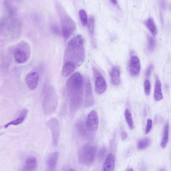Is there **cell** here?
<instances>
[{
  "label": "cell",
  "mask_w": 171,
  "mask_h": 171,
  "mask_svg": "<svg viewBox=\"0 0 171 171\" xmlns=\"http://www.w3.org/2000/svg\"><path fill=\"white\" fill-rule=\"evenodd\" d=\"M85 58L84 40L82 36L78 35L69 41L65 54V62H70L76 67L82 65Z\"/></svg>",
  "instance_id": "6da1fadb"
},
{
  "label": "cell",
  "mask_w": 171,
  "mask_h": 171,
  "mask_svg": "<svg viewBox=\"0 0 171 171\" xmlns=\"http://www.w3.org/2000/svg\"><path fill=\"white\" fill-rule=\"evenodd\" d=\"M84 78L80 73L77 72L70 77L66 83L70 101H79L84 100Z\"/></svg>",
  "instance_id": "7a4b0ae2"
},
{
  "label": "cell",
  "mask_w": 171,
  "mask_h": 171,
  "mask_svg": "<svg viewBox=\"0 0 171 171\" xmlns=\"http://www.w3.org/2000/svg\"><path fill=\"white\" fill-rule=\"evenodd\" d=\"M22 24L18 19L12 16L0 20V37L17 38L20 35Z\"/></svg>",
  "instance_id": "3957f363"
},
{
  "label": "cell",
  "mask_w": 171,
  "mask_h": 171,
  "mask_svg": "<svg viewBox=\"0 0 171 171\" xmlns=\"http://www.w3.org/2000/svg\"><path fill=\"white\" fill-rule=\"evenodd\" d=\"M58 106V98L53 86L46 85L43 90L42 108L45 114L50 115L56 111Z\"/></svg>",
  "instance_id": "277c9868"
},
{
  "label": "cell",
  "mask_w": 171,
  "mask_h": 171,
  "mask_svg": "<svg viewBox=\"0 0 171 171\" xmlns=\"http://www.w3.org/2000/svg\"><path fill=\"white\" fill-rule=\"evenodd\" d=\"M56 7L61 23L63 37L67 40L76 29V25L61 5L57 4Z\"/></svg>",
  "instance_id": "5b68a950"
},
{
  "label": "cell",
  "mask_w": 171,
  "mask_h": 171,
  "mask_svg": "<svg viewBox=\"0 0 171 171\" xmlns=\"http://www.w3.org/2000/svg\"><path fill=\"white\" fill-rule=\"evenodd\" d=\"M97 147L95 144L89 143L80 149L78 158L81 163L90 165L94 161L97 154Z\"/></svg>",
  "instance_id": "8992f818"
},
{
  "label": "cell",
  "mask_w": 171,
  "mask_h": 171,
  "mask_svg": "<svg viewBox=\"0 0 171 171\" xmlns=\"http://www.w3.org/2000/svg\"><path fill=\"white\" fill-rule=\"evenodd\" d=\"M15 60L19 64H24L29 60L31 50L29 45L25 42H21L16 46L14 50Z\"/></svg>",
  "instance_id": "52a82bcc"
},
{
  "label": "cell",
  "mask_w": 171,
  "mask_h": 171,
  "mask_svg": "<svg viewBox=\"0 0 171 171\" xmlns=\"http://www.w3.org/2000/svg\"><path fill=\"white\" fill-rule=\"evenodd\" d=\"M48 126L52 134V143L54 146L58 145L60 137V124L56 118H52L48 122Z\"/></svg>",
  "instance_id": "ba28073f"
},
{
  "label": "cell",
  "mask_w": 171,
  "mask_h": 171,
  "mask_svg": "<svg viewBox=\"0 0 171 171\" xmlns=\"http://www.w3.org/2000/svg\"><path fill=\"white\" fill-rule=\"evenodd\" d=\"M40 76L38 72H31L28 74L26 78V83L28 87L31 90H35L38 86Z\"/></svg>",
  "instance_id": "9c48e42d"
},
{
  "label": "cell",
  "mask_w": 171,
  "mask_h": 171,
  "mask_svg": "<svg viewBox=\"0 0 171 171\" xmlns=\"http://www.w3.org/2000/svg\"><path fill=\"white\" fill-rule=\"evenodd\" d=\"M99 118L96 111L93 110L89 113L86 122L88 128L90 131L95 132L99 127Z\"/></svg>",
  "instance_id": "30bf717a"
},
{
  "label": "cell",
  "mask_w": 171,
  "mask_h": 171,
  "mask_svg": "<svg viewBox=\"0 0 171 171\" xmlns=\"http://www.w3.org/2000/svg\"><path fill=\"white\" fill-rule=\"evenodd\" d=\"M129 70L131 75L133 77L137 76L140 73V60L137 56H133L131 57L129 64Z\"/></svg>",
  "instance_id": "8fae6325"
},
{
  "label": "cell",
  "mask_w": 171,
  "mask_h": 171,
  "mask_svg": "<svg viewBox=\"0 0 171 171\" xmlns=\"http://www.w3.org/2000/svg\"><path fill=\"white\" fill-rule=\"evenodd\" d=\"M94 104L93 92H92V86L90 81L87 78L85 82V98L84 102V106L86 108L90 107Z\"/></svg>",
  "instance_id": "7c38bea8"
},
{
  "label": "cell",
  "mask_w": 171,
  "mask_h": 171,
  "mask_svg": "<svg viewBox=\"0 0 171 171\" xmlns=\"http://www.w3.org/2000/svg\"><path fill=\"white\" fill-rule=\"evenodd\" d=\"M115 167V157L113 153L107 155L104 162L103 170V171H114Z\"/></svg>",
  "instance_id": "4fadbf2b"
},
{
  "label": "cell",
  "mask_w": 171,
  "mask_h": 171,
  "mask_svg": "<svg viewBox=\"0 0 171 171\" xmlns=\"http://www.w3.org/2000/svg\"><path fill=\"white\" fill-rule=\"evenodd\" d=\"M76 128L79 133L83 137L88 138L90 136L91 131L88 129L86 125V123H85V121L82 119L77 121Z\"/></svg>",
  "instance_id": "5bb4252c"
},
{
  "label": "cell",
  "mask_w": 171,
  "mask_h": 171,
  "mask_svg": "<svg viewBox=\"0 0 171 171\" xmlns=\"http://www.w3.org/2000/svg\"><path fill=\"white\" fill-rule=\"evenodd\" d=\"M107 83L104 77L99 76L95 81V89L97 93L102 94L105 92L107 89Z\"/></svg>",
  "instance_id": "9a60e30c"
},
{
  "label": "cell",
  "mask_w": 171,
  "mask_h": 171,
  "mask_svg": "<svg viewBox=\"0 0 171 171\" xmlns=\"http://www.w3.org/2000/svg\"><path fill=\"white\" fill-rule=\"evenodd\" d=\"M59 157V153L58 152H55L49 156L47 161L48 169H55L58 164Z\"/></svg>",
  "instance_id": "2e32d148"
},
{
  "label": "cell",
  "mask_w": 171,
  "mask_h": 171,
  "mask_svg": "<svg viewBox=\"0 0 171 171\" xmlns=\"http://www.w3.org/2000/svg\"><path fill=\"white\" fill-rule=\"evenodd\" d=\"M110 77L112 84L114 85L118 86L121 82L120 70L118 67L115 66L112 69L110 72Z\"/></svg>",
  "instance_id": "e0dca14e"
},
{
  "label": "cell",
  "mask_w": 171,
  "mask_h": 171,
  "mask_svg": "<svg viewBox=\"0 0 171 171\" xmlns=\"http://www.w3.org/2000/svg\"><path fill=\"white\" fill-rule=\"evenodd\" d=\"M37 166V159L34 156H30L26 159L24 170L25 171H33L36 169Z\"/></svg>",
  "instance_id": "ac0fdd59"
},
{
  "label": "cell",
  "mask_w": 171,
  "mask_h": 171,
  "mask_svg": "<svg viewBox=\"0 0 171 171\" xmlns=\"http://www.w3.org/2000/svg\"><path fill=\"white\" fill-rule=\"evenodd\" d=\"M28 112V111L26 109L22 110V111L20 112V115H19V116L15 120H14L13 121H11L10 122L6 124L4 127L5 128H7L9 127L10 126L18 125L19 124L22 123L26 119Z\"/></svg>",
  "instance_id": "d6986e66"
},
{
  "label": "cell",
  "mask_w": 171,
  "mask_h": 171,
  "mask_svg": "<svg viewBox=\"0 0 171 171\" xmlns=\"http://www.w3.org/2000/svg\"><path fill=\"white\" fill-rule=\"evenodd\" d=\"M76 68V66L72 62H65L63 66L62 72L63 76L67 77L70 76V75H72V74L74 72Z\"/></svg>",
  "instance_id": "ffe728a7"
},
{
  "label": "cell",
  "mask_w": 171,
  "mask_h": 171,
  "mask_svg": "<svg viewBox=\"0 0 171 171\" xmlns=\"http://www.w3.org/2000/svg\"><path fill=\"white\" fill-rule=\"evenodd\" d=\"M163 96L162 94V85L160 80L157 79L155 83L154 90V99L156 101H161L163 99Z\"/></svg>",
  "instance_id": "44dd1931"
},
{
  "label": "cell",
  "mask_w": 171,
  "mask_h": 171,
  "mask_svg": "<svg viewBox=\"0 0 171 171\" xmlns=\"http://www.w3.org/2000/svg\"><path fill=\"white\" fill-rule=\"evenodd\" d=\"M146 26L148 28L153 36H156L157 34L158 31L155 23L154 20L152 17H150L145 22Z\"/></svg>",
  "instance_id": "7402d4cb"
},
{
  "label": "cell",
  "mask_w": 171,
  "mask_h": 171,
  "mask_svg": "<svg viewBox=\"0 0 171 171\" xmlns=\"http://www.w3.org/2000/svg\"><path fill=\"white\" fill-rule=\"evenodd\" d=\"M169 126L168 123H167L164 128V131L161 143V146L163 149H164L166 147L167 144L168 143L169 140Z\"/></svg>",
  "instance_id": "603a6c76"
},
{
  "label": "cell",
  "mask_w": 171,
  "mask_h": 171,
  "mask_svg": "<svg viewBox=\"0 0 171 171\" xmlns=\"http://www.w3.org/2000/svg\"><path fill=\"white\" fill-rule=\"evenodd\" d=\"M125 117L127 121V124L128 125L130 129H134V123H133V118L132 114L130 111L128 109H126L125 111Z\"/></svg>",
  "instance_id": "cb8c5ba5"
},
{
  "label": "cell",
  "mask_w": 171,
  "mask_h": 171,
  "mask_svg": "<svg viewBox=\"0 0 171 171\" xmlns=\"http://www.w3.org/2000/svg\"><path fill=\"white\" fill-rule=\"evenodd\" d=\"M150 140L149 138H144L139 141L138 143V148L139 150H143L150 145Z\"/></svg>",
  "instance_id": "d4e9b609"
},
{
  "label": "cell",
  "mask_w": 171,
  "mask_h": 171,
  "mask_svg": "<svg viewBox=\"0 0 171 171\" xmlns=\"http://www.w3.org/2000/svg\"><path fill=\"white\" fill-rule=\"evenodd\" d=\"M79 16L81 22L84 26H86L88 23L87 15L84 10H81L79 11Z\"/></svg>",
  "instance_id": "484cf974"
},
{
  "label": "cell",
  "mask_w": 171,
  "mask_h": 171,
  "mask_svg": "<svg viewBox=\"0 0 171 171\" xmlns=\"http://www.w3.org/2000/svg\"><path fill=\"white\" fill-rule=\"evenodd\" d=\"M88 30L91 35H93L94 33V27H95V19L93 16H91L88 23Z\"/></svg>",
  "instance_id": "4316f807"
},
{
  "label": "cell",
  "mask_w": 171,
  "mask_h": 171,
  "mask_svg": "<svg viewBox=\"0 0 171 171\" xmlns=\"http://www.w3.org/2000/svg\"><path fill=\"white\" fill-rule=\"evenodd\" d=\"M148 48L149 50L153 51L154 49L155 46H156V40L154 37L149 36L148 37Z\"/></svg>",
  "instance_id": "83f0119b"
},
{
  "label": "cell",
  "mask_w": 171,
  "mask_h": 171,
  "mask_svg": "<svg viewBox=\"0 0 171 171\" xmlns=\"http://www.w3.org/2000/svg\"><path fill=\"white\" fill-rule=\"evenodd\" d=\"M144 91L146 95L148 96L151 92V84L148 80H146L144 82Z\"/></svg>",
  "instance_id": "f1b7e54d"
},
{
  "label": "cell",
  "mask_w": 171,
  "mask_h": 171,
  "mask_svg": "<svg viewBox=\"0 0 171 171\" xmlns=\"http://www.w3.org/2000/svg\"><path fill=\"white\" fill-rule=\"evenodd\" d=\"M106 152L107 150L105 147H103L101 149V150H100L99 152L98 153V159H99V160H103L105 158Z\"/></svg>",
  "instance_id": "f546056e"
},
{
  "label": "cell",
  "mask_w": 171,
  "mask_h": 171,
  "mask_svg": "<svg viewBox=\"0 0 171 171\" xmlns=\"http://www.w3.org/2000/svg\"><path fill=\"white\" fill-rule=\"evenodd\" d=\"M51 29L52 32L54 33L55 34H56L57 35H61V31L58 25L57 24L52 25L51 26Z\"/></svg>",
  "instance_id": "4dcf8cb0"
},
{
  "label": "cell",
  "mask_w": 171,
  "mask_h": 171,
  "mask_svg": "<svg viewBox=\"0 0 171 171\" xmlns=\"http://www.w3.org/2000/svg\"><path fill=\"white\" fill-rule=\"evenodd\" d=\"M152 124H153V123L151 120L148 119L147 120V125H146L145 130V133L146 134H148L151 130Z\"/></svg>",
  "instance_id": "1f68e13d"
},
{
  "label": "cell",
  "mask_w": 171,
  "mask_h": 171,
  "mask_svg": "<svg viewBox=\"0 0 171 171\" xmlns=\"http://www.w3.org/2000/svg\"><path fill=\"white\" fill-rule=\"evenodd\" d=\"M154 69V66L153 65L151 64L150 66H149L148 68L147 71H146V76L147 78H149L150 76L151 75L152 72Z\"/></svg>",
  "instance_id": "d6a6232c"
},
{
  "label": "cell",
  "mask_w": 171,
  "mask_h": 171,
  "mask_svg": "<svg viewBox=\"0 0 171 171\" xmlns=\"http://www.w3.org/2000/svg\"><path fill=\"white\" fill-rule=\"evenodd\" d=\"M121 137L123 140H125L127 138V137H128V134H127V133L125 131H123L121 133Z\"/></svg>",
  "instance_id": "836d02e7"
},
{
  "label": "cell",
  "mask_w": 171,
  "mask_h": 171,
  "mask_svg": "<svg viewBox=\"0 0 171 171\" xmlns=\"http://www.w3.org/2000/svg\"><path fill=\"white\" fill-rule=\"evenodd\" d=\"M160 5L162 7V8H166V3H165V0H161Z\"/></svg>",
  "instance_id": "e575fe53"
},
{
  "label": "cell",
  "mask_w": 171,
  "mask_h": 171,
  "mask_svg": "<svg viewBox=\"0 0 171 171\" xmlns=\"http://www.w3.org/2000/svg\"><path fill=\"white\" fill-rule=\"evenodd\" d=\"M110 1H111V2L113 4H114V5H116L117 3V0H110Z\"/></svg>",
  "instance_id": "d590c367"
},
{
  "label": "cell",
  "mask_w": 171,
  "mask_h": 171,
  "mask_svg": "<svg viewBox=\"0 0 171 171\" xmlns=\"http://www.w3.org/2000/svg\"><path fill=\"white\" fill-rule=\"evenodd\" d=\"M134 171L133 170V169L132 168H129L127 170V171Z\"/></svg>",
  "instance_id": "8d00e7d4"
},
{
  "label": "cell",
  "mask_w": 171,
  "mask_h": 171,
  "mask_svg": "<svg viewBox=\"0 0 171 171\" xmlns=\"http://www.w3.org/2000/svg\"><path fill=\"white\" fill-rule=\"evenodd\" d=\"M68 171H76V170L74 169H72V168H71V169H70L68 170Z\"/></svg>",
  "instance_id": "74e56055"
},
{
  "label": "cell",
  "mask_w": 171,
  "mask_h": 171,
  "mask_svg": "<svg viewBox=\"0 0 171 171\" xmlns=\"http://www.w3.org/2000/svg\"><path fill=\"white\" fill-rule=\"evenodd\" d=\"M159 171H165V170L163 169H161Z\"/></svg>",
  "instance_id": "f35d334b"
},
{
  "label": "cell",
  "mask_w": 171,
  "mask_h": 171,
  "mask_svg": "<svg viewBox=\"0 0 171 171\" xmlns=\"http://www.w3.org/2000/svg\"><path fill=\"white\" fill-rule=\"evenodd\" d=\"M2 128V126H0V129Z\"/></svg>",
  "instance_id": "ab89813d"
}]
</instances>
